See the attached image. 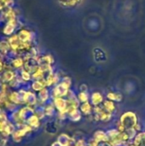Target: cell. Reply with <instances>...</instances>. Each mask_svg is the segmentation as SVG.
<instances>
[{
    "label": "cell",
    "instance_id": "cell-1",
    "mask_svg": "<svg viewBox=\"0 0 145 146\" xmlns=\"http://www.w3.org/2000/svg\"><path fill=\"white\" fill-rule=\"evenodd\" d=\"M119 121L124 127V128L126 130L129 128H133L138 123V117L135 112L129 110L123 113L121 115Z\"/></svg>",
    "mask_w": 145,
    "mask_h": 146
},
{
    "label": "cell",
    "instance_id": "cell-2",
    "mask_svg": "<svg viewBox=\"0 0 145 146\" xmlns=\"http://www.w3.org/2000/svg\"><path fill=\"white\" fill-rule=\"evenodd\" d=\"M87 31L90 33H97L103 27V21L98 16H91L87 18Z\"/></svg>",
    "mask_w": 145,
    "mask_h": 146
},
{
    "label": "cell",
    "instance_id": "cell-3",
    "mask_svg": "<svg viewBox=\"0 0 145 146\" xmlns=\"http://www.w3.org/2000/svg\"><path fill=\"white\" fill-rule=\"evenodd\" d=\"M57 1L62 8L70 10L79 9L87 2V0H57Z\"/></svg>",
    "mask_w": 145,
    "mask_h": 146
},
{
    "label": "cell",
    "instance_id": "cell-4",
    "mask_svg": "<svg viewBox=\"0 0 145 146\" xmlns=\"http://www.w3.org/2000/svg\"><path fill=\"white\" fill-rule=\"evenodd\" d=\"M104 100H105L104 99V96L100 92H93L91 93L90 103L91 104V105L93 107L103 104Z\"/></svg>",
    "mask_w": 145,
    "mask_h": 146
},
{
    "label": "cell",
    "instance_id": "cell-5",
    "mask_svg": "<svg viewBox=\"0 0 145 146\" xmlns=\"http://www.w3.org/2000/svg\"><path fill=\"white\" fill-rule=\"evenodd\" d=\"M70 89H68V87H66L64 85H62V83H60L59 85H57L54 90H53V95H54V98H63L65 96L68 95V92Z\"/></svg>",
    "mask_w": 145,
    "mask_h": 146
},
{
    "label": "cell",
    "instance_id": "cell-6",
    "mask_svg": "<svg viewBox=\"0 0 145 146\" xmlns=\"http://www.w3.org/2000/svg\"><path fill=\"white\" fill-rule=\"evenodd\" d=\"M92 137H93L98 143H100V144H102V143H106V142H109V141L106 131L102 130V129L96 130V131L94 132Z\"/></svg>",
    "mask_w": 145,
    "mask_h": 146
},
{
    "label": "cell",
    "instance_id": "cell-7",
    "mask_svg": "<svg viewBox=\"0 0 145 146\" xmlns=\"http://www.w3.org/2000/svg\"><path fill=\"white\" fill-rule=\"evenodd\" d=\"M79 110L83 115L90 116L93 113V106L91 105V104L90 102L83 103V104H80V105H79Z\"/></svg>",
    "mask_w": 145,
    "mask_h": 146
},
{
    "label": "cell",
    "instance_id": "cell-8",
    "mask_svg": "<svg viewBox=\"0 0 145 146\" xmlns=\"http://www.w3.org/2000/svg\"><path fill=\"white\" fill-rule=\"evenodd\" d=\"M54 105L59 111L66 110L67 106H68L67 99H64L63 98H54Z\"/></svg>",
    "mask_w": 145,
    "mask_h": 146
},
{
    "label": "cell",
    "instance_id": "cell-9",
    "mask_svg": "<svg viewBox=\"0 0 145 146\" xmlns=\"http://www.w3.org/2000/svg\"><path fill=\"white\" fill-rule=\"evenodd\" d=\"M106 99H109L113 102L121 103L123 100V95L118 92H109L106 94Z\"/></svg>",
    "mask_w": 145,
    "mask_h": 146
},
{
    "label": "cell",
    "instance_id": "cell-10",
    "mask_svg": "<svg viewBox=\"0 0 145 146\" xmlns=\"http://www.w3.org/2000/svg\"><path fill=\"white\" fill-rule=\"evenodd\" d=\"M104 111L106 112H109V113H111V114H114L115 111L116 110V105L115 104V102L113 101H110L109 99H105L102 104Z\"/></svg>",
    "mask_w": 145,
    "mask_h": 146
},
{
    "label": "cell",
    "instance_id": "cell-11",
    "mask_svg": "<svg viewBox=\"0 0 145 146\" xmlns=\"http://www.w3.org/2000/svg\"><path fill=\"white\" fill-rule=\"evenodd\" d=\"M82 113L80 112V110L79 109L70 112L69 114H68V119L71 121H73V122H77V121H79L81 119H82Z\"/></svg>",
    "mask_w": 145,
    "mask_h": 146
},
{
    "label": "cell",
    "instance_id": "cell-12",
    "mask_svg": "<svg viewBox=\"0 0 145 146\" xmlns=\"http://www.w3.org/2000/svg\"><path fill=\"white\" fill-rule=\"evenodd\" d=\"M132 143L137 146H144L145 144V131L139 132L132 140Z\"/></svg>",
    "mask_w": 145,
    "mask_h": 146
},
{
    "label": "cell",
    "instance_id": "cell-13",
    "mask_svg": "<svg viewBox=\"0 0 145 146\" xmlns=\"http://www.w3.org/2000/svg\"><path fill=\"white\" fill-rule=\"evenodd\" d=\"M18 38L21 40V43H28L32 38L31 33L26 31V30H21L20 31V33H18Z\"/></svg>",
    "mask_w": 145,
    "mask_h": 146
},
{
    "label": "cell",
    "instance_id": "cell-14",
    "mask_svg": "<svg viewBox=\"0 0 145 146\" xmlns=\"http://www.w3.org/2000/svg\"><path fill=\"white\" fill-rule=\"evenodd\" d=\"M9 46L14 50H20V46L21 44V40L19 39L18 36L17 35H14L13 37H11L9 40Z\"/></svg>",
    "mask_w": 145,
    "mask_h": 146
},
{
    "label": "cell",
    "instance_id": "cell-15",
    "mask_svg": "<svg viewBox=\"0 0 145 146\" xmlns=\"http://www.w3.org/2000/svg\"><path fill=\"white\" fill-rule=\"evenodd\" d=\"M58 142L62 146H69L72 143V139L67 134H61L58 137Z\"/></svg>",
    "mask_w": 145,
    "mask_h": 146
},
{
    "label": "cell",
    "instance_id": "cell-16",
    "mask_svg": "<svg viewBox=\"0 0 145 146\" xmlns=\"http://www.w3.org/2000/svg\"><path fill=\"white\" fill-rule=\"evenodd\" d=\"M15 29V21H9L3 28V33L6 35H10L14 33Z\"/></svg>",
    "mask_w": 145,
    "mask_h": 146
},
{
    "label": "cell",
    "instance_id": "cell-17",
    "mask_svg": "<svg viewBox=\"0 0 145 146\" xmlns=\"http://www.w3.org/2000/svg\"><path fill=\"white\" fill-rule=\"evenodd\" d=\"M90 92H79L78 94H77V98L78 100L79 101L80 104H83V103H86V102H90Z\"/></svg>",
    "mask_w": 145,
    "mask_h": 146
},
{
    "label": "cell",
    "instance_id": "cell-18",
    "mask_svg": "<svg viewBox=\"0 0 145 146\" xmlns=\"http://www.w3.org/2000/svg\"><path fill=\"white\" fill-rule=\"evenodd\" d=\"M107 133V135H108V138L109 140H112V139H115L117 138V136L119 135V133L121 132L118 131V129L116 128H111V129H109L108 131H106Z\"/></svg>",
    "mask_w": 145,
    "mask_h": 146
},
{
    "label": "cell",
    "instance_id": "cell-19",
    "mask_svg": "<svg viewBox=\"0 0 145 146\" xmlns=\"http://www.w3.org/2000/svg\"><path fill=\"white\" fill-rule=\"evenodd\" d=\"M113 119V114L103 111L101 115H100V121L103 122H109Z\"/></svg>",
    "mask_w": 145,
    "mask_h": 146
},
{
    "label": "cell",
    "instance_id": "cell-20",
    "mask_svg": "<svg viewBox=\"0 0 145 146\" xmlns=\"http://www.w3.org/2000/svg\"><path fill=\"white\" fill-rule=\"evenodd\" d=\"M126 133L128 134V137L130 139L131 141H132L134 139V138L136 137V135L138 134V132L134 129V128H129V129H126Z\"/></svg>",
    "mask_w": 145,
    "mask_h": 146
},
{
    "label": "cell",
    "instance_id": "cell-21",
    "mask_svg": "<svg viewBox=\"0 0 145 146\" xmlns=\"http://www.w3.org/2000/svg\"><path fill=\"white\" fill-rule=\"evenodd\" d=\"M14 5L13 0H0V9L3 7H12Z\"/></svg>",
    "mask_w": 145,
    "mask_h": 146
},
{
    "label": "cell",
    "instance_id": "cell-22",
    "mask_svg": "<svg viewBox=\"0 0 145 146\" xmlns=\"http://www.w3.org/2000/svg\"><path fill=\"white\" fill-rule=\"evenodd\" d=\"M62 85H64L66 87H68V89H70V87H71V86H72V80H71V78L70 77H68V76H66V77H64V78H62V82H61Z\"/></svg>",
    "mask_w": 145,
    "mask_h": 146
},
{
    "label": "cell",
    "instance_id": "cell-23",
    "mask_svg": "<svg viewBox=\"0 0 145 146\" xmlns=\"http://www.w3.org/2000/svg\"><path fill=\"white\" fill-rule=\"evenodd\" d=\"M45 85H46V83H43V82L37 81V82H35V83L32 85V88H33L34 90H36V91H39V90H42Z\"/></svg>",
    "mask_w": 145,
    "mask_h": 146
},
{
    "label": "cell",
    "instance_id": "cell-24",
    "mask_svg": "<svg viewBox=\"0 0 145 146\" xmlns=\"http://www.w3.org/2000/svg\"><path fill=\"white\" fill-rule=\"evenodd\" d=\"M9 47V44L6 43L5 41H1L0 42V51L2 52H6Z\"/></svg>",
    "mask_w": 145,
    "mask_h": 146
},
{
    "label": "cell",
    "instance_id": "cell-25",
    "mask_svg": "<svg viewBox=\"0 0 145 146\" xmlns=\"http://www.w3.org/2000/svg\"><path fill=\"white\" fill-rule=\"evenodd\" d=\"M86 142H87V146H100V143H98L93 137L90 138Z\"/></svg>",
    "mask_w": 145,
    "mask_h": 146
},
{
    "label": "cell",
    "instance_id": "cell-26",
    "mask_svg": "<svg viewBox=\"0 0 145 146\" xmlns=\"http://www.w3.org/2000/svg\"><path fill=\"white\" fill-rule=\"evenodd\" d=\"M13 76H14V74L11 71H7L3 74V80L6 81H9L13 79Z\"/></svg>",
    "mask_w": 145,
    "mask_h": 146
},
{
    "label": "cell",
    "instance_id": "cell-27",
    "mask_svg": "<svg viewBox=\"0 0 145 146\" xmlns=\"http://www.w3.org/2000/svg\"><path fill=\"white\" fill-rule=\"evenodd\" d=\"M39 97H40V98H41L43 101L46 100V99L48 98V92H47V90L43 89V90L39 92Z\"/></svg>",
    "mask_w": 145,
    "mask_h": 146
},
{
    "label": "cell",
    "instance_id": "cell-28",
    "mask_svg": "<svg viewBox=\"0 0 145 146\" xmlns=\"http://www.w3.org/2000/svg\"><path fill=\"white\" fill-rule=\"evenodd\" d=\"M53 113H54V107L52 105L47 106L45 109V114L47 115H53Z\"/></svg>",
    "mask_w": 145,
    "mask_h": 146
},
{
    "label": "cell",
    "instance_id": "cell-29",
    "mask_svg": "<svg viewBox=\"0 0 145 146\" xmlns=\"http://www.w3.org/2000/svg\"><path fill=\"white\" fill-rule=\"evenodd\" d=\"M29 123H30L32 126L37 127V126L38 125V117H35V116L32 117V118L29 120Z\"/></svg>",
    "mask_w": 145,
    "mask_h": 146
},
{
    "label": "cell",
    "instance_id": "cell-30",
    "mask_svg": "<svg viewBox=\"0 0 145 146\" xmlns=\"http://www.w3.org/2000/svg\"><path fill=\"white\" fill-rule=\"evenodd\" d=\"M79 92H89V87L87 86L86 84H81L79 87Z\"/></svg>",
    "mask_w": 145,
    "mask_h": 146
},
{
    "label": "cell",
    "instance_id": "cell-31",
    "mask_svg": "<svg viewBox=\"0 0 145 146\" xmlns=\"http://www.w3.org/2000/svg\"><path fill=\"white\" fill-rule=\"evenodd\" d=\"M23 64V62H22V60L21 59H15V60H14V62H13V65L15 66V67H16V68H19V67H21V65Z\"/></svg>",
    "mask_w": 145,
    "mask_h": 146
},
{
    "label": "cell",
    "instance_id": "cell-32",
    "mask_svg": "<svg viewBox=\"0 0 145 146\" xmlns=\"http://www.w3.org/2000/svg\"><path fill=\"white\" fill-rule=\"evenodd\" d=\"M10 98H11V100L14 101V102H15V103H19V102H20V101H19V98H18V94H17L16 92L12 93Z\"/></svg>",
    "mask_w": 145,
    "mask_h": 146
},
{
    "label": "cell",
    "instance_id": "cell-33",
    "mask_svg": "<svg viewBox=\"0 0 145 146\" xmlns=\"http://www.w3.org/2000/svg\"><path fill=\"white\" fill-rule=\"evenodd\" d=\"M21 75H22V78H23L24 80H28L30 79V74H29V73H27V72H26V71H23L22 74H21Z\"/></svg>",
    "mask_w": 145,
    "mask_h": 146
},
{
    "label": "cell",
    "instance_id": "cell-34",
    "mask_svg": "<svg viewBox=\"0 0 145 146\" xmlns=\"http://www.w3.org/2000/svg\"><path fill=\"white\" fill-rule=\"evenodd\" d=\"M133 128H134L138 133H139V132H141V131H142V125H141L140 123H138V124H137Z\"/></svg>",
    "mask_w": 145,
    "mask_h": 146
},
{
    "label": "cell",
    "instance_id": "cell-35",
    "mask_svg": "<svg viewBox=\"0 0 145 146\" xmlns=\"http://www.w3.org/2000/svg\"><path fill=\"white\" fill-rule=\"evenodd\" d=\"M100 146H112L109 142H106V143H102L100 144Z\"/></svg>",
    "mask_w": 145,
    "mask_h": 146
},
{
    "label": "cell",
    "instance_id": "cell-36",
    "mask_svg": "<svg viewBox=\"0 0 145 146\" xmlns=\"http://www.w3.org/2000/svg\"><path fill=\"white\" fill-rule=\"evenodd\" d=\"M52 146H62L59 142H56V143H54L53 145H52Z\"/></svg>",
    "mask_w": 145,
    "mask_h": 146
},
{
    "label": "cell",
    "instance_id": "cell-37",
    "mask_svg": "<svg viewBox=\"0 0 145 146\" xmlns=\"http://www.w3.org/2000/svg\"><path fill=\"white\" fill-rule=\"evenodd\" d=\"M2 68H3V64H2V62H0V70H1Z\"/></svg>",
    "mask_w": 145,
    "mask_h": 146
}]
</instances>
